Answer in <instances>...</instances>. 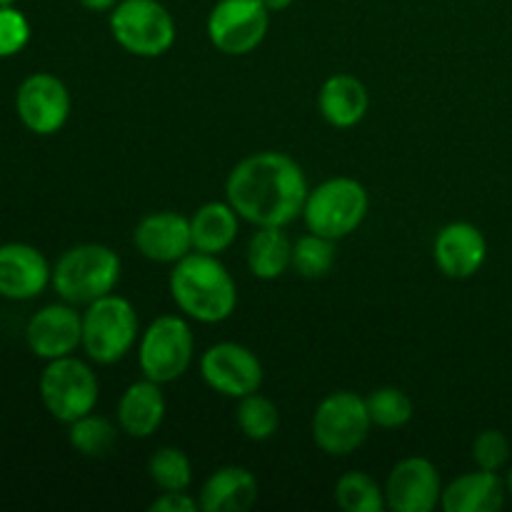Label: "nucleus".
Returning a JSON list of instances; mask_svg holds the SVG:
<instances>
[{
    "label": "nucleus",
    "mask_w": 512,
    "mask_h": 512,
    "mask_svg": "<svg viewBox=\"0 0 512 512\" xmlns=\"http://www.w3.org/2000/svg\"><path fill=\"white\" fill-rule=\"evenodd\" d=\"M308 180L290 155L265 150L240 160L228 175L225 195L235 213L258 228H285L303 215Z\"/></svg>",
    "instance_id": "nucleus-1"
},
{
    "label": "nucleus",
    "mask_w": 512,
    "mask_h": 512,
    "mask_svg": "<svg viewBox=\"0 0 512 512\" xmlns=\"http://www.w3.org/2000/svg\"><path fill=\"white\" fill-rule=\"evenodd\" d=\"M170 295L188 318L198 323H223L235 313L238 285L218 255L188 253L170 273Z\"/></svg>",
    "instance_id": "nucleus-2"
},
{
    "label": "nucleus",
    "mask_w": 512,
    "mask_h": 512,
    "mask_svg": "<svg viewBox=\"0 0 512 512\" xmlns=\"http://www.w3.org/2000/svg\"><path fill=\"white\" fill-rule=\"evenodd\" d=\"M120 280V258L108 245H75L60 255L53 268V288L65 303L90 305L115 290Z\"/></svg>",
    "instance_id": "nucleus-3"
},
{
    "label": "nucleus",
    "mask_w": 512,
    "mask_h": 512,
    "mask_svg": "<svg viewBox=\"0 0 512 512\" xmlns=\"http://www.w3.org/2000/svg\"><path fill=\"white\" fill-rule=\"evenodd\" d=\"M370 208L368 190L353 178H330L310 190L303 218L310 233L330 240L348 238L360 228Z\"/></svg>",
    "instance_id": "nucleus-4"
},
{
    "label": "nucleus",
    "mask_w": 512,
    "mask_h": 512,
    "mask_svg": "<svg viewBox=\"0 0 512 512\" xmlns=\"http://www.w3.org/2000/svg\"><path fill=\"white\" fill-rule=\"evenodd\" d=\"M138 340V313L130 300L105 295L83 313V348L93 363L113 365L133 350Z\"/></svg>",
    "instance_id": "nucleus-5"
},
{
    "label": "nucleus",
    "mask_w": 512,
    "mask_h": 512,
    "mask_svg": "<svg viewBox=\"0 0 512 512\" xmlns=\"http://www.w3.org/2000/svg\"><path fill=\"white\" fill-rule=\"evenodd\" d=\"M115 43L138 58H158L175 43V20L158 0H118L110 10Z\"/></svg>",
    "instance_id": "nucleus-6"
},
{
    "label": "nucleus",
    "mask_w": 512,
    "mask_h": 512,
    "mask_svg": "<svg viewBox=\"0 0 512 512\" xmlns=\"http://www.w3.org/2000/svg\"><path fill=\"white\" fill-rule=\"evenodd\" d=\"M38 390L45 410L55 420L70 425L83 415L93 413L98 405L100 385L83 360L65 355V358L48 360V368L40 375Z\"/></svg>",
    "instance_id": "nucleus-7"
},
{
    "label": "nucleus",
    "mask_w": 512,
    "mask_h": 512,
    "mask_svg": "<svg viewBox=\"0 0 512 512\" xmlns=\"http://www.w3.org/2000/svg\"><path fill=\"white\" fill-rule=\"evenodd\" d=\"M373 420L368 403L358 393L338 390L320 400L313 415V440L323 453L350 455L368 440Z\"/></svg>",
    "instance_id": "nucleus-8"
},
{
    "label": "nucleus",
    "mask_w": 512,
    "mask_h": 512,
    "mask_svg": "<svg viewBox=\"0 0 512 512\" xmlns=\"http://www.w3.org/2000/svg\"><path fill=\"white\" fill-rule=\"evenodd\" d=\"M195 338L190 325L178 315H160L148 325L138 345L140 370L155 383H173L193 363Z\"/></svg>",
    "instance_id": "nucleus-9"
},
{
    "label": "nucleus",
    "mask_w": 512,
    "mask_h": 512,
    "mask_svg": "<svg viewBox=\"0 0 512 512\" xmlns=\"http://www.w3.org/2000/svg\"><path fill=\"white\" fill-rule=\"evenodd\" d=\"M268 25L263 0H218L208 15V38L220 53L248 55L263 43Z\"/></svg>",
    "instance_id": "nucleus-10"
},
{
    "label": "nucleus",
    "mask_w": 512,
    "mask_h": 512,
    "mask_svg": "<svg viewBox=\"0 0 512 512\" xmlns=\"http://www.w3.org/2000/svg\"><path fill=\"white\" fill-rule=\"evenodd\" d=\"M203 380L225 398H245L263 385V365L258 355L238 343H218L200 358Z\"/></svg>",
    "instance_id": "nucleus-11"
},
{
    "label": "nucleus",
    "mask_w": 512,
    "mask_h": 512,
    "mask_svg": "<svg viewBox=\"0 0 512 512\" xmlns=\"http://www.w3.org/2000/svg\"><path fill=\"white\" fill-rule=\"evenodd\" d=\"M18 118L30 133L53 135L68 123L70 93L60 78L50 73H35L20 83L15 95Z\"/></svg>",
    "instance_id": "nucleus-12"
},
{
    "label": "nucleus",
    "mask_w": 512,
    "mask_h": 512,
    "mask_svg": "<svg viewBox=\"0 0 512 512\" xmlns=\"http://www.w3.org/2000/svg\"><path fill=\"white\" fill-rule=\"evenodd\" d=\"M440 498V473L428 458L400 460L385 483V505L393 512H433Z\"/></svg>",
    "instance_id": "nucleus-13"
},
{
    "label": "nucleus",
    "mask_w": 512,
    "mask_h": 512,
    "mask_svg": "<svg viewBox=\"0 0 512 512\" xmlns=\"http://www.w3.org/2000/svg\"><path fill=\"white\" fill-rule=\"evenodd\" d=\"M25 340L33 355L58 360L83 345V315L68 305H48L30 318Z\"/></svg>",
    "instance_id": "nucleus-14"
},
{
    "label": "nucleus",
    "mask_w": 512,
    "mask_h": 512,
    "mask_svg": "<svg viewBox=\"0 0 512 512\" xmlns=\"http://www.w3.org/2000/svg\"><path fill=\"white\" fill-rule=\"evenodd\" d=\"M133 243L143 258L153 263H178L193 250V233H190V218L160 210L150 213L135 225Z\"/></svg>",
    "instance_id": "nucleus-15"
},
{
    "label": "nucleus",
    "mask_w": 512,
    "mask_h": 512,
    "mask_svg": "<svg viewBox=\"0 0 512 512\" xmlns=\"http://www.w3.org/2000/svg\"><path fill=\"white\" fill-rule=\"evenodd\" d=\"M53 280L48 260L40 250L25 243L0 245V298H38Z\"/></svg>",
    "instance_id": "nucleus-16"
},
{
    "label": "nucleus",
    "mask_w": 512,
    "mask_h": 512,
    "mask_svg": "<svg viewBox=\"0 0 512 512\" xmlns=\"http://www.w3.org/2000/svg\"><path fill=\"white\" fill-rule=\"evenodd\" d=\"M485 258H488V240L478 225L458 220L445 225L435 238V263L448 278H473L483 268Z\"/></svg>",
    "instance_id": "nucleus-17"
},
{
    "label": "nucleus",
    "mask_w": 512,
    "mask_h": 512,
    "mask_svg": "<svg viewBox=\"0 0 512 512\" xmlns=\"http://www.w3.org/2000/svg\"><path fill=\"white\" fill-rule=\"evenodd\" d=\"M165 395L155 380H138L128 385L118 403V425L130 438H150L165 420Z\"/></svg>",
    "instance_id": "nucleus-18"
},
{
    "label": "nucleus",
    "mask_w": 512,
    "mask_h": 512,
    "mask_svg": "<svg viewBox=\"0 0 512 512\" xmlns=\"http://www.w3.org/2000/svg\"><path fill=\"white\" fill-rule=\"evenodd\" d=\"M258 500V480L250 470L228 465L210 475L200 490L203 512H245Z\"/></svg>",
    "instance_id": "nucleus-19"
},
{
    "label": "nucleus",
    "mask_w": 512,
    "mask_h": 512,
    "mask_svg": "<svg viewBox=\"0 0 512 512\" xmlns=\"http://www.w3.org/2000/svg\"><path fill=\"white\" fill-rule=\"evenodd\" d=\"M368 88L355 75H330L318 95V108L333 128H353L368 113Z\"/></svg>",
    "instance_id": "nucleus-20"
},
{
    "label": "nucleus",
    "mask_w": 512,
    "mask_h": 512,
    "mask_svg": "<svg viewBox=\"0 0 512 512\" xmlns=\"http://www.w3.org/2000/svg\"><path fill=\"white\" fill-rule=\"evenodd\" d=\"M505 503V485L498 473L478 470V473H465L455 478L443 490L445 512H498Z\"/></svg>",
    "instance_id": "nucleus-21"
},
{
    "label": "nucleus",
    "mask_w": 512,
    "mask_h": 512,
    "mask_svg": "<svg viewBox=\"0 0 512 512\" xmlns=\"http://www.w3.org/2000/svg\"><path fill=\"white\" fill-rule=\"evenodd\" d=\"M238 218L230 203H205L195 210L190 218V233H193V250L208 255H218L233 245L238 238Z\"/></svg>",
    "instance_id": "nucleus-22"
},
{
    "label": "nucleus",
    "mask_w": 512,
    "mask_h": 512,
    "mask_svg": "<svg viewBox=\"0 0 512 512\" xmlns=\"http://www.w3.org/2000/svg\"><path fill=\"white\" fill-rule=\"evenodd\" d=\"M293 265V243L283 228H258L248 243V268L255 278L275 280Z\"/></svg>",
    "instance_id": "nucleus-23"
},
{
    "label": "nucleus",
    "mask_w": 512,
    "mask_h": 512,
    "mask_svg": "<svg viewBox=\"0 0 512 512\" xmlns=\"http://www.w3.org/2000/svg\"><path fill=\"white\" fill-rule=\"evenodd\" d=\"M68 440L73 450H78L85 458H105L118 445V428L103 415L88 413L70 423Z\"/></svg>",
    "instance_id": "nucleus-24"
},
{
    "label": "nucleus",
    "mask_w": 512,
    "mask_h": 512,
    "mask_svg": "<svg viewBox=\"0 0 512 512\" xmlns=\"http://www.w3.org/2000/svg\"><path fill=\"white\" fill-rule=\"evenodd\" d=\"M335 503L345 512H380L385 505V490L368 473H345L335 485Z\"/></svg>",
    "instance_id": "nucleus-25"
},
{
    "label": "nucleus",
    "mask_w": 512,
    "mask_h": 512,
    "mask_svg": "<svg viewBox=\"0 0 512 512\" xmlns=\"http://www.w3.org/2000/svg\"><path fill=\"white\" fill-rule=\"evenodd\" d=\"M238 425L245 438L263 443L278 433L280 413L278 405L260 393H250L238 403Z\"/></svg>",
    "instance_id": "nucleus-26"
},
{
    "label": "nucleus",
    "mask_w": 512,
    "mask_h": 512,
    "mask_svg": "<svg viewBox=\"0 0 512 512\" xmlns=\"http://www.w3.org/2000/svg\"><path fill=\"white\" fill-rule=\"evenodd\" d=\"M335 265V240L325 235L308 233L293 245V268L295 273L308 280L325 278Z\"/></svg>",
    "instance_id": "nucleus-27"
},
{
    "label": "nucleus",
    "mask_w": 512,
    "mask_h": 512,
    "mask_svg": "<svg viewBox=\"0 0 512 512\" xmlns=\"http://www.w3.org/2000/svg\"><path fill=\"white\" fill-rule=\"evenodd\" d=\"M148 475L163 493L170 490H188L193 483V465L188 455L178 448L155 450L148 463Z\"/></svg>",
    "instance_id": "nucleus-28"
},
{
    "label": "nucleus",
    "mask_w": 512,
    "mask_h": 512,
    "mask_svg": "<svg viewBox=\"0 0 512 512\" xmlns=\"http://www.w3.org/2000/svg\"><path fill=\"white\" fill-rule=\"evenodd\" d=\"M373 425L385 430L403 428L413 418V400L398 388H378L365 398Z\"/></svg>",
    "instance_id": "nucleus-29"
},
{
    "label": "nucleus",
    "mask_w": 512,
    "mask_h": 512,
    "mask_svg": "<svg viewBox=\"0 0 512 512\" xmlns=\"http://www.w3.org/2000/svg\"><path fill=\"white\" fill-rule=\"evenodd\" d=\"M30 40V25L13 5H0V58L20 53Z\"/></svg>",
    "instance_id": "nucleus-30"
},
{
    "label": "nucleus",
    "mask_w": 512,
    "mask_h": 512,
    "mask_svg": "<svg viewBox=\"0 0 512 512\" xmlns=\"http://www.w3.org/2000/svg\"><path fill=\"white\" fill-rule=\"evenodd\" d=\"M510 458V443L500 430H483L473 443V460L480 470L498 473Z\"/></svg>",
    "instance_id": "nucleus-31"
},
{
    "label": "nucleus",
    "mask_w": 512,
    "mask_h": 512,
    "mask_svg": "<svg viewBox=\"0 0 512 512\" xmlns=\"http://www.w3.org/2000/svg\"><path fill=\"white\" fill-rule=\"evenodd\" d=\"M198 508V500L190 498L185 490H170V493H163L150 505V512H195Z\"/></svg>",
    "instance_id": "nucleus-32"
},
{
    "label": "nucleus",
    "mask_w": 512,
    "mask_h": 512,
    "mask_svg": "<svg viewBox=\"0 0 512 512\" xmlns=\"http://www.w3.org/2000/svg\"><path fill=\"white\" fill-rule=\"evenodd\" d=\"M85 10H93V13H103V10H113L118 5V0H78Z\"/></svg>",
    "instance_id": "nucleus-33"
},
{
    "label": "nucleus",
    "mask_w": 512,
    "mask_h": 512,
    "mask_svg": "<svg viewBox=\"0 0 512 512\" xmlns=\"http://www.w3.org/2000/svg\"><path fill=\"white\" fill-rule=\"evenodd\" d=\"M263 5L270 10V13H280V10H285L293 5V0H263Z\"/></svg>",
    "instance_id": "nucleus-34"
},
{
    "label": "nucleus",
    "mask_w": 512,
    "mask_h": 512,
    "mask_svg": "<svg viewBox=\"0 0 512 512\" xmlns=\"http://www.w3.org/2000/svg\"><path fill=\"white\" fill-rule=\"evenodd\" d=\"M505 490H508L510 498H512V470L508 473V480H505Z\"/></svg>",
    "instance_id": "nucleus-35"
},
{
    "label": "nucleus",
    "mask_w": 512,
    "mask_h": 512,
    "mask_svg": "<svg viewBox=\"0 0 512 512\" xmlns=\"http://www.w3.org/2000/svg\"><path fill=\"white\" fill-rule=\"evenodd\" d=\"M15 0H0V5H13Z\"/></svg>",
    "instance_id": "nucleus-36"
}]
</instances>
